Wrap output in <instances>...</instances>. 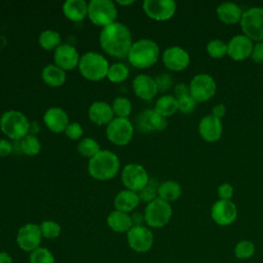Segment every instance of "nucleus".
<instances>
[{"instance_id":"f257e3e1","label":"nucleus","mask_w":263,"mask_h":263,"mask_svg":"<svg viewBox=\"0 0 263 263\" xmlns=\"http://www.w3.org/2000/svg\"><path fill=\"white\" fill-rule=\"evenodd\" d=\"M133 38L129 29L115 22L102 29L100 34V45L103 50L111 57L123 59L132 47Z\"/></svg>"},{"instance_id":"f03ea898","label":"nucleus","mask_w":263,"mask_h":263,"mask_svg":"<svg viewBox=\"0 0 263 263\" xmlns=\"http://www.w3.org/2000/svg\"><path fill=\"white\" fill-rule=\"evenodd\" d=\"M120 166L118 156L109 150H101L88 161L89 175L99 181H107L114 178Z\"/></svg>"},{"instance_id":"7ed1b4c3","label":"nucleus","mask_w":263,"mask_h":263,"mask_svg":"<svg viewBox=\"0 0 263 263\" xmlns=\"http://www.w3.org/2000/svg\"><path fill=\"white\" fill-rule=\"evenodd\" d=\"M159 57V47L151 39H139L133 42L127 53L128 62L136 68L146 69L153 66Z\"/></svg>"},{"instance_id":"20e7f679","label":"nucleus","mask_w":263,"mask_h":263,"mask_svg":"<svg viewBox=\"0 0 263 263\" xmlns=\"http://www.w3.org/2000/svg\"><path fill=\"white\" fill-rule=\"evenodd\" d=\"M78 69L84 78L91 81H99L107 77L109 64L102 54L88 51L80 57Z\"/></svg>"},{"instance_id":"39448f33","label":"nucleus","mask_w":263,"mask_h":263,"mask_svg":"<svg viewBox=\"0 0 263 263\" xmlns=\"http://www.w3.org/2000/svg\"><path fill=\"white\" fill-rule=\"evenodd\" d=\"M0 128L9 139L21 140L29 134L30 122L22 112L10 110L2 114L0 118Z\"/></svg>"},{"instance_id":"423d86ee","label":"nucleus","mask_w":263,"mask_h":263,"mask_svg":"<svg viewBox=\"0 0 263 263\" xmlns=\"http://www.w3.org/2000/svg\"><path fill=\"white\" fill-rule=\"evenodd\" d=\"M87 16L96 26L105 28L117 17V8L111 0H91L88 3Z\"/></svg>"},{"instance_id":"0eeeda50","label":"nucleus","mask_w":263,"mask_h":263,"mask_svg":"<svg viewBox=\"0 0 263 263\" xmlns=\"http://www.w3.org/2000/svg\"><path fill=\"white\" fill-rule=\"evenodd\" d=\"M173 215L170 202L157 197L147 203L144 212L145 223L151 228H161L168 223Z\"/></svg>"},{"instance_id":"6e6552de","label":"nucleus","mask_w":263,"mask_h":263,"mask_svg":"<svg viewBox=\"0 0 263 263\" xmlns=\"http://www.w3.org/2000/svg\"><path fill=\"white\" fill-rule=\"evenodd\" d=\"M240 27L243 35L252 41H263V7H251L242 13Z\"/></svg>"},{"instance_id":"1a4fd4ad","label":"nucleus","mask_w":263,"mask_h":263,"mask_svg":"<svg viewBox=\"0 0 263 263\" xmlns=\"http://www.w3.org/2000/svg\"><path fill=\"white\" fill-rule=\"evenodd\" d=\"M106 136L108 140L117 145H127L134 136V126L127 118L115 117L107 125Z\"/></svg>"},{"instance_id":"9d476101","label":"nucleus","mask_w":263,"mask_h":263,"mask_svg":"<svg viewBox=\"0 0 263 263\" xmlns=\"http://www.w3.org/2000/svg\"><path fill=\"white\" fill-rule=\"evenodd\" d=\"M215 79L205 73L195 75L189 84L190 96L197 102L202 103L212 99L216 92Z\"/></svg>"},{"instance_id":"9b49d317","label":"nucleus","mask_w":263,"mask_h":263,"mask_svg":"<svg viewBox=\"0 0 263 263\" xmlns=\"http://www.w3.org/2000/svg\"><path fill=\"white\" fill-rule=\"evenodd\" d=\"M121 181L127 190L138 193L149 184V176L141 164L129 163L121 172Z\"/></svg>"},{"instance_id":"f8f14e48","label":"nucleus","mask_w":263,"mask_h":263,"mask_svg":"<svg viewBox=\"0 0 263 263\" xmlns=\"http://www.w3.org/2000/svg\"><path fill=\"white\" fill-rule=\"evenodd\" d=\"M128 247L136 253H146L153 245V233L144 225H134L126 233Z\"/></svg>"},{"instance_id":"ddd939ff","label":"nucleus","mask_w":263,"mask_h":263,"mask_svg":"<svg viewBox=\"0 0 263 263\" xmlns=\"http://www.w3.org/2000/svg\"><path fill=\"white\" fill-rule=\"evenodd\" d=\"M42 234L39 225L35 223H27L23 225L16 233L17 247L27 253H31L40 247Z\"/></svg>"},{"instance_id":"4468645a","label":"nucleus","mask_w":263,"mask_h":263,"mask_svg":"<svg viewBox=\"0 0 263 263\" xmlns=\"http://www.w3.org/2000/svg\"><path fill=\"white\" fill-rule=\"evenodd\" d=\"M177 9L176 2L173 0H145L143 10L152 20L167 21L173 17Z\"/></svg>"},{"instance_id":"2eb2a0df","label":"nucleus","mask_w":263,"mask_h":263,"mask_svg":"<svg viewBox=\"0 0 263 263\" xmlns=\"http://www.w3.org/2000/svg\"><path fill=\"white\" fill-rule=\"evenodd\" d=\"M211 216L215 223L220 226H227L232 224L237 217V208L231 200L219 199L211 210Z\"/></svg>"},{"instance_id":"dca6fc26","label":"nucleus","mask_w":263,"mask_h":263,"mask_svg":"<svg viewBox=\"0 0 263 263\" xmlns=\"http://www.w3.org/2000/svg\"><path fill=\"white\" fill-rule=\"evenodd\" d=\"M137 125L143 133L162 132L167 126V120L154 109H147L138 115Z\"/></svg>"},{"instance_id":"f3484780","label":"nucleus","mask_w":263,"mask_h":263,"mask_svg":"<svg viewBox=\"0 0 263 263\" xmlns=\"http://www.w3.org/2000/svg\"><path fill=\"white\" fill-rule=\"evenodd\" d=\"M162 62L164 66L174 72L183 71L189 66L190 55L180 46L167 47L162 53Z\"/></svg>"},{"instance_id":"a211bd4d","label":"nucleus","mask_w":263,"mask_h":263,"mask_svg":"<svg viewBox=\"0 0 263 263\" xmlns=\"http://www.w3.org/2000/svg\"><path fill=\"white\" fill-rule=\"evenodd\" d=\"M54 65L65 70H73L79 64L80 55L77 49L68 43H63L57 47L53 53Z\"/></svg>"},{"instance_id":"6ab92c4d","label":"nucleus","mask_w":263,"mask_h":263,"mask_svg":"<svg viewBox=\"0 0 263 263\" xmlns=\"http://www.w3.org/2000/svg\"><path fill=\"white\" fill-rule=\"evenodd\" d=\"M254 44L251 39L245 35H236L227 43V54L233 61H243L251 57Z\"/></svg>"},{"instance_id":"aec40b11","label":"nucleus","mask_w":263,"mask_h":263,"mask_svg":"<svg viewBox=\"0 0 263 263\" xmlns=\"http://www.w3.org/2000/svg\"><path fill=\"white\" fill-rule=\"evenodd\" d=\"M198 132L205 142H217L220 140L223 133L221 119L213 116L212 114L203 116L198 123Z\"/></svg>"},{"instance_id":"412c9836","label":"nucleus","mask_w":263,"mask_h":263,"mask_svg":"<svg viewBox=\"0 0 263 263\" xmlns=\"http://www.w3.org/2000/svg\"><path fill=\"white\" fill-rule=\"evenodd\" d=\"M133 89L135 95L144 101L153 99L158 92L154 78L146 74H140L135 77L133 81Z\"/></svg>"},{"instance_id":"4be33fe9","label":"nucleus","mask_w":263,"mask_h":263,"mask_svg":"<svg viewBox=\"0 0 263 263\" xmlns=\"http://www.w3.org/2000/svg\"><path fill=\"white\" fill-rule=\"evenodd\" d=\"M43 121L48 129L57 134L65 132L70 123L67 113L60 107H50L47 109L43 115Z\"/></svg>"},{"instance_id":"5701e85b","label":"nucleus","mask_w":263,"mask_h":263,"mask_svg":"<svg viewBox=\"0 0 263 263\" xmlns=\"http://www.w3.org/2000/svg\"><path fill=\"white\" fill-rule=\"evenodd\" d=\"M88 117L98 125H108L114 118L112 106L107 102L97 101L90 105L88 109Z\"/></svg>"},{"instance_id":"b1692460","label":"nucleus","mask_w":263,"mask_h":263,"mask_svg":"<svg viewBox=\"0 0 263 263\" xmlns=\"http://www.w3.org/2000/svg\"><path fill=\"white\" fill-rule=\"evenodd\" d=\"M140 198L137 192L132 190H121L119 191L114 198V206L116 211L129 213L134 211L140 203Z\"/></svg>"},{"instance_id":"393cba45","label":"nucleus","mask_w":263,"mask_h":263,"mask_svg":"<svg viewBox=\"0 0 263 263\" xmlns=\"http://www.w3.org/2000/svg\"><path fill=\"white\" fill-rule=\"evenodd\" d=\"M63 12L72 22H80L87 16L88 3L84 0H67L63 4Z\"/></svg>"},{"instance_id":"a878e982","label":"nucleus","mask_w":263,"mask_h":263,"mask_svg":"<svg viewBox=\"0 0 263 263\" xmlns=\"http://www.w3.org/2000/svg\"><path fill=\"white\" fill-rule=\"evenodd\" d=\"M242 13L241 8L232 2H224L217 7L218 18L226 25H234L240 22Z\"/></svg>"},{"instance_id":"bb28decb","label":"nucleus","mask_w":263,"mask_h":263,"mask_svg":"<svg viewBox=\"0 0 263 263\" xmlns=\"http://www.w3.org/2000/svg\"><path fill=\"white\" fill-rule=\"evenodd\" d=\"M107 225L111 230L118 233L128 232V230L134 226L132 217L127 213L113 211L107 217Z\"/></svg>"},{"instance_id":"cd10ccee","label":"nucleus","mask_w":263,"mask_h":263,"mask_svg":"<svg viewBox=\"0 0 263 263\" xmlns=\"http://www.w3.org/2000/svg\"><path fill=\"white\" fill-rule=\"evenodd\" d=\"M41 77L43 81L50 86L58 87L65 83L66 81V73L63 69L58 67L57 65L50 64L43 68Z\"/></svg>"},{"instance_id":"c85d7f7f","label":"nucleus","mask_w":263,"mask_h":263,"mask_svg":"<svg viewBox=\"0 0 263 263\" xmlns=\"http://www.w3.org/2000/svg\"><path fill=\"white\" fill-rule=\"evenodd\" d=\"M157 193H158V197L171 202V201H175L177 200L182 193V188L181 185L173 180H167L162 182L158 188H157Z\"/></svg>"},{"instance_id":"c756f323","label":"nucleus","mask_w":263,"mask_h":263,"mask_svg":"<svg viewBox=\"0 0 263 263\" xmlns=\"http://www.w3.org/2000/svg\"><path fill=\"white\" fill-rule=\"evenodd\" d=\"M154 110L165 118L170 117L178 111V101L174 96L164 95L156 101Z\"/></svg>"},{"instance_id":"7c9ffc66","label":"nucleus","mask_w":263,"mask_h":263,"mask_svg":"<svg viewBox=\"0 0 263 263\" xmlns=\"http://www.w3.org/2000/svg\"><path fill=\"white\" fill-rule=\"evenodd\" d=\"M38 42L45 50H55L61 45V36L54 30H44L40 33Z\"/></svg>"},{"instance_id":"2f4dec72","label":"nucleus","mask_w":263,"mask_h":263,"mask_svg":"<svg viewBox=\"0 0 263 263\" xmlns=\"http://www.w3.org/2000/svg\"><path fill=\"white\" fill-rule=\"evenodd\" d=\"M20 149L22 153L28 156H34L40 152L41 143L35 135L28 134L26 137L20 140Z\"/></svg>"},{"instance_id":"473e14b6","label":"nucleus","mask_w":263,"mask_h":263,"mask_svg":"<svg viewBox=\"0 0 263 263\" xmlns=\"http://www.w3.org/2000/svg\"><path fill=\"white\" fill-rule=\"evenodd\" d=\"M128 75H129V70L124 64L115 63L109 66L107 78L113 83H119L126 80Z\"/></svg>"},{"instance_id":"72a5a7b5","label":"nucleus","mask_w":263,"mask_h":263,"mask_svg":"<svg viewBox=\"0 0 263 263\" xmlns=\"http://www.w3.org/2000/svg\"><path fill=\"white\" fill-rule=\"evenodd\" d=\"M77 150L83 157H87L90 159L101 151V147L95 139L84 138L79 142Z\"/></svg>"},{"instance_id":"f704fd0d","label":"nucleus","mask_w":263,"mask_h":263,"mask_svg":"<svg viewBox=\"0 0 263 263\" xmlns=\"http://www.w3.org/2000/svg\"><path fill=\"white\" fill-rule=\"evenodd\" d=\"M114 115L120 118H127L132 112V103L125 97H117L112 104Z\"/></svg>"},{"instance_id":"c9c22d12","label":"nucleus","mask_w":263,"mask_h":263,"mask_svg":"<svg viewBox=\"0 0 263 263\" xmlns=\"http://www.w3.org/2000/svg\"><path fill=\"white\" fill-rule=\"evenodd\" d=\"M42 237L47 239H54L60 236L62 227L61 225L52 220H45L39 225Z\"/></svg>"},{"instance_id":"e433bc0d","label":"nucleus","mask_w":263,"mask_h":263,"mask_svg":"<svg viewBox=\"0 0 263 263\" xmlns=\"http://www.w3.org/2000/svg\"><path fill=\"white\" fill-rule=\"evenodd\" d=\"M29 263H54V256L47 248L39 247L30 253Z\"/></svg>"},{"instance_id":"4c0bfd02","label":"nucleus","mask_w":263,"mask_h":263,"mask_svg":"<svg viewBox=\"0 0 263 263\" xmlns=\"http://www.w3.org/2000/svg\"><path fill=\"white\" fill-rule=\"evenodd\" d=\"M206 51L213 59H222L227 54V44L220 39H213L206 44Z\"/></svg>"},{"instance_id":"58836bf2","label":"nucleus","mask_w":263,"mask_h":263,"mask_svg":"<svg viewBox=\"0 0 263 263\" xmlns=\"http://www.w3.org/2000/svg\"><path fill=\"white\" fill-rule=\"evenodd\" d=\"M255 253V246L250 240H240L234 248V254L238 259H249Z\"/></svg>"},{"instance_id":"ea45409f","label":"nucleus","mask_w":263,"mask_h":263,"mask_svg":"<svg viewBox=\"0 0 263 263\" xmlns=\"http://www.w3.org/2000/svg\"><path fill=\"white\" fill-rule=\"evenodd\" d=\"M178 101V111L183 114H189L194 111L197 102L189 95L183 96L177 99Z\"/></svg>"},{"instance_id":"a19ab883","label":"nucleus","mask_w":263,"mask_h":263,"mask_svg":"<svg viewBox=\"0 0 263 263\" xmlns=\"http://www.w3.org/2000/svg\"><path fill=\"white\" fill-rule=\"evenodd\" d=\"M138 196L140 198V201L149 203L158 197L157 189L154 186H151L148 184L147 186H145L142 190H140L138 192Z\"/></svg>"},{"instance_id":"79ce46f5","label":"nucleus","mask_w":263,"mask_h":263,"mask_svg":"<svg viewBox=\"0 0 263 263\" xmlns=\"http://www.w3.org/2000/svg\"><path fill=\"white\" fill-rule=\"evenodd\" d=\"M154 80L156 82L158 91H161V92L167 91L173 85V78L167 73H162V74L158 75L157 77L154 78Z\"/></svg>"},{"instance_id":"37998d69","label":"nucleus","mask_w":263,"mask_h":263,"mask_svg":"<svg viewBox=\"0 0 263 263\" xmlns=\"http://www.w3.org/2000/svg\"><path fill=\"white\" fill-rule=\"evenodd\" d=\"M64 133L71 140H78L82 136L83 129H82V126L78 122H71L68 124V126L66 127Z\"/></svg>"},{"instance_id":"c03bdc74","label":"nucleus","mask_w":263,"mask_h":263,"mask_svg":"<svg viewBox=\"0 0 263 263\" xmlns=\"http://www.w3.org/2000/svg\"><path fill=\"white\" fill-rule=\"evenodd\" d=\"M218 196L220 199L224 200H230L231 197L233 196V187L229 183H224L221 184L218 187Z\"/></svg>"},{"instance_id":"a18cd8bd","label":"nucleus","mask_w":263,"mask_h":263,"mask_svg":"<svg viewBox=\"0 0 263 263\" xmlns=\"http://www.w3.org/2000/svg\"><path fill=\"white\" fill-rule=\"evenodd\" d=\"M251 59L255 62V63H263V41L257 42L252 50V54H251Z\"/></svg>"},{"instance_id":"49530a36","label":"nucleus","mask_w":263,"mask_h":263,"mask_svg":"<svg viewBox=\"0 0 263 263\" xmlns=\"http://www.w3.org/2000/svg\"><path fill=\"white\" fill-rule=\"evenodd\" d=\"M13 150L12 144L4 139H0V156L5 157L8 156Z\"/></svg>"},{"instance_id":"de8ad7c7","label":"nucleus","mask_w":263,"mask_h":263,"mask_svg":"<svg viewBox=\"0 0 263 263\" xmlns=\"http://www.w3.org/2000/svg\"><path fill=\"white\" fill-rule=\"evenodd\" d=\"M174 93H175V98L178 99V98H181L183 96H186V95H189V86L186 85L185 83H178L175 88H174Z\"/></svg>"},{"instance_id":"09e8293b","label":"nucleus","mask_w":263,"mask_h":263,"mask_svg":"<svg viewBox=\"0 0 263 263\" xmlns=\"http://www.w3.org/2000/svg\"><path fill=\"white\" fill-rule=\"evenodd\" d=\"M226 113V107L224 104H217L212 109V115L221 119L225 116Z\"/></svg>"},{"instance_id":"8fccbe9b","label":"nucleus","mask_w":263,"mask_h":263,"mask_svg":"<svg viewBox=\"0 0 263 263\" xmlns=\"http://www.w3.org/2000/svg\"><path fill=\"white\" fill-rule=\"evenodd\" d=\"M0 263H13L12 257L4 251H0Z\"/></svg>"},{"instance_id":"3c124183","label":"nucleus","mask_w":263,"mask_h":263,"mask_svg":"<svg viewBox=\"0 0 263 263\" xmlns=\"http://www.w3.org/2000/svg\"><path fill=\"white\" fill-rule=\"evenodd\" d=\"M130 217H132L134 225H143L142 223L145 222L144 215H141L140 213H136L134 216H130Z\"/></svg>"},{"instance_id":"603ef678","label":"nucleus","mask_w":263,"mask_h":263,"mask_svg":"<svg viewBox=\"0 0 263 263\" xmlns=\"http://www.w3.org/2000/svg\"><path fill=\"white\" fill-rule=\"evenodd\" d=\"M38 129H39V125L35 122V121H32L30 122V128H29V134L31 135H34L36 133H38Z\"/></svg>"},{"instance_id":"864d4df0","label":"nucleus","mask_w":263,"mask_h":263,"mask_svg":"<svg viewBox=\"0 0 263 263\" xmlns=\"http://www.w3.org/2000/svg\"><path fill=\"white\" fill-rule=\"evenodd\" d=\"M117 3L119 4V5H129V4H133L134 3V1L133 0H128V1H120V0H118L117 1Z\"/></svg>"},{"instance_id":"5fc2aeb1","label":"nucleus","mask_w":263,"mask_h":263,"mask_svg":"<svg viewBox=\"0 0 263 263\" xmlns=\"http://www.w3.org/2000/svg\"><path fill=\"white\" fill-rule=\"evenodd\" d=\"M5 37H2L0 36V49L3 47V45H5Z\"/></svg>"}]
</instances>
